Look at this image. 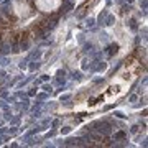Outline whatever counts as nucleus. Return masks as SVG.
<instances>
[{"instance_id":"obj_1","label":"nucleus","mask_w":148,"mask_h":148,"mask_svg":"<svg viewBox=\"0 0 148 148\" xmlns=\"http://www.w3.org/2000/svg\"><path fill=\"white\" fill-rule=\"evenodd\" d=\"M63 0H35V7L36 10L43 12V13H53L61 7Z\"/></svg>"},{"instance_id":"obj_2","label":"nucleus","mask_w":148,"mask_h":148,"mask_svg":"<svg viewBox=\"0 0 148 148\" xmlns=\"http://www.w3.org/2000/svg\"><path fill=\"white\" fill-rule=\"evenodd\" d=\"M12 7H13V13L18 18H27V16L32 15V8L27 3V0H15L12 3Z\"/></svg>"}]
</instances>
